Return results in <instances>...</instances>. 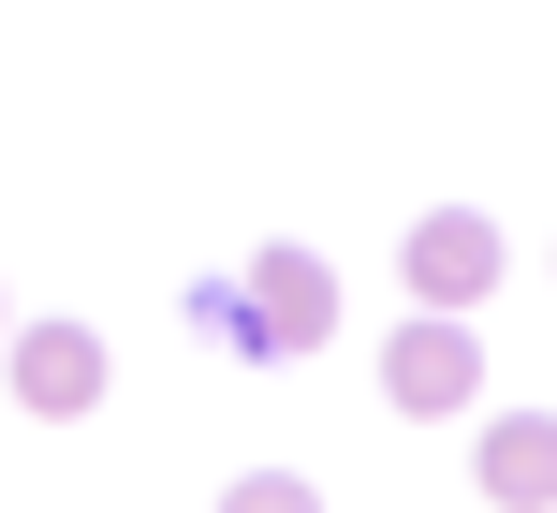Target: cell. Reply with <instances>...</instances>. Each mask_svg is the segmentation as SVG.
I'll return each instance as SVG.
<instances>
[{"mask_svg": "<svg viewBox=\"0 0 557 513\" xmlns=\"http://www.w3.org/2000/svg\"><path fill=\"white\" fill-rule=\"evenodd\" d=\"M367 381H382V411H411V426H470V411H484V338H470V309H396L382 352H367Z\"/></svg>", "mask_w": 557, "mask_h": 513, "instance_id": "obj_1", "label": "cell"}, {"mask_svg": "<svg viewBox=\"0 0 557 513\" xmlns=\"http://www.w3.org/2000/svg\"><path fill=\"white\" fill-rule=\"evenodd\" d=\"M221 513H323V485H308V470H235Z\"/></svg>", "mask_w": 557, "mask_h": 513, "instance_id": "obj_6", "label": "cell"}, {"mask_svg": "<svg viewBox=\"0 0 557 513\" xmlns=\"http://www.w3.org/2000/svg\"><path fill=\"white\" fill-rule=\"evenodd\" d=\"M0 338H15V293H0Z\"/></svg>", "mask_w": 557, "mask_h": 513, "instance_id": "obj_7", "label": "cell"}, {"mask_svg": "<svg viewBox=\"0 0 557 513\" xmlns=\"http://www.w3.org/2000/svg\"><path fill=\"white\" fill-rule=\"evenodd\" d=\"M323 338H337V264L308 250V235L250 250V279H235V338H221V352H250V367H294V352H323Z\"/></svg>", "mask_w": 557, "mask_h": 513, "instance_id": "obj_2", "label": "cell"}, {"mask_svg": "<svg viewBox=\"0 0 557 513\" xmlns=\"http://www.w3.org/2000/svg\"><path fill=\"white\" fill-rule=\"evenodd\" d=\"M499 264H513V235L484 221V205H425V221L396 235V293H411V309H484Z\"/></svg>", "mask_w": 557, "mask_h": 513, "instance_id": "obj_4", "label": "cell"}, {"mask_svg": "<svg viewBox=\"0 0 557 513\" xmlns=\"http://www.w3.org/2000/svg\"><path fill=\"white\" fill-rule=\"evenodd\" d=\"M0 381H15V411L29 426H88V411H103V381H117V352H103V323H15V338H0Z\"/></svg>", "mask_w": 557, "mask_h": 513, "instance_id": "obj_3", "label": "cell"}, {"mask_svg": "<svg viewBox=\"0 0 557 513\" xmlns=\"http://www.w3.org/2000/svg\"><path fill=\"white\" fill-rule=\"evenodd\" d=\"M470 485L484 513H557V411H470Z\"/></svg>", "mask_w": 557, "mask_h": 513, "instance_id": "obj_5", "label": "cell"}]
</instances>
